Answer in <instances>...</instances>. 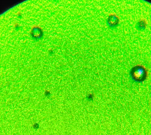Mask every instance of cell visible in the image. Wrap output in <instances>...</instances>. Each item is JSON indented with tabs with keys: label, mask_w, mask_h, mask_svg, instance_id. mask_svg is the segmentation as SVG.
<instances>
[{
	"label": "cell",
	"mask_w": 151,
	"mask_h": 135,
	"mask_svg": "<svg viewBox=\"0 0 151 135\" xmlns=\"http://www.w3.org/2000/svg\"><path fill=\"white\" fill-rule=\"evenodd\" d=\"M119 21L118 17L115 15H112L110 16L108 20L109 23L112 26L116 25L118 23Z\"/></svg>",
	"instance_id": "7a4b0ae2"
},
{
	"label": "cell",
	"mask_w": 151,
	"mask_h": 135,
	"mask_svg": "<svg viewBox=\"0 0 151 135\" xmlns=\"http://www.w3.org/2000/svg\"><path fill=\"white\" fill-rule=\"evenodd\" d=\"M131 73L134 80L138 81H141L145 78L146 72L144 67L137 66L133 68Z\"/></svg>",
	"instance_id": "6da1fadb"
}]
</instances>
